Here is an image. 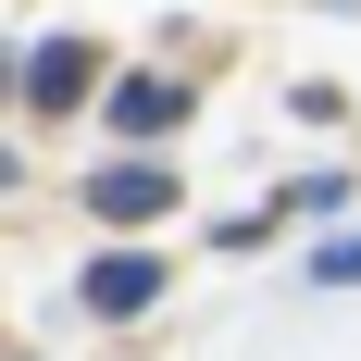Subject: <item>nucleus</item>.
<instances>
[{
    "label": "nucleus",
    "mask_w": 361,
    "mask_h": 361,
    "mask_svg": "<svg viewBox=\"0 0 361 361\" xmlns=\"http://www.w3.org/2000/svg\"><path fill=\"white\" fill-rule=\"evenodd\" d=\"M312 287H361V237H324L312 250Z\"/></svg>",
    "instance_id": "5"
},
{
    "label": "nucleus",
    "mask_w": 361,
    "mask_h": 361,
    "mask_svg": "<svg viewBox=\"0 0 361 361\" xmlns=\"http://www.w3.org/2000/svg\"><path fill=\"white\" fill-rule=\"evenodd\" d=\"M0 175H13V162H0Z\"/></svg>",
    "instance_id": "6"
},
{
    "label": "nucleus",
    "mask_w": 361,
    "mask_h": 361,
    "mask_svg": "<svg viewBox=\"0 0 361 361\" xmlns=\"http://www.w3.org/2000/svg\"><path fill=\"white\" fill-rule=\"evenodd\" d=\"M149 299H162V262H137V250L87 262V312H100V324H125V312H149Z\"/></svg>",
    "instance_id": "2"
},
{
    "label": "nucleus",
    "mask_w": 361,
    "mask_h": 361,
    "mask_svg": "<svg viewBox=\"0 0 361 361\" xmlns=\"http://www.w3.org/2000/svg\"><path fill=\"white\" fill-rule=\"evenodd\" d=\"M175 112H187V87H162V75L112 87V125H137V137H149V125H175Z\"/></svg>",
    "instance_id": "4"
},
{
    "label": "nucleus",
    "mask_w": 361,
    "mask_h": 361,
    "mask_svg": "<svg viewBox=\"0 0 361 361\" xmlns=\"http://www.w3.org/2000/svg\"><path fill=\"white\" fill-rule=\"evenodd\" d=\"M87 212L100 224H162L175 212V175H162V162H100V175H87Z\"/></svg>",
    "instance_id": "1"
},
{
    "label": "nucleus",
    "mask_w": 361,
    "mask_h": 361,
    "mask_svg": "<svg viewBox=\"0 0 361 361\" xmlns=\"http://www.w3.org/2000/svg\"><path fill=\"white\" fill-rule=\"evenodd\" d=\"M87 75H100V50H87V37H50V50L25 63V87H37L50 112H63V100H87Z\"/></svg>",
    "instance_id": "3"
}]
</instances>
